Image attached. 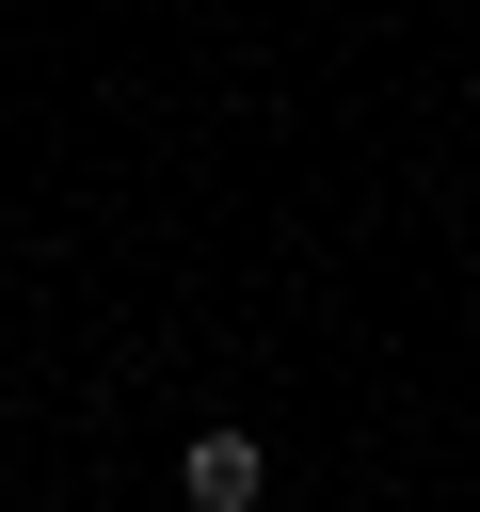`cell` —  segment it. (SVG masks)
Segmentation results:
<instances>
[{"instance_id": "cell-1", "label": "cell", "mask_w": 480, "mask_h": 512, "mask_svg": "<svg viewBox=\"0 0 480 512\" xmlns=\"http://www.w3.org/2000/svg\"><path fill=\"white\" fill-rule=\"evenodd\" d=\"M192 512H256V432H192Z\"/></svg>"}]
</instances>
